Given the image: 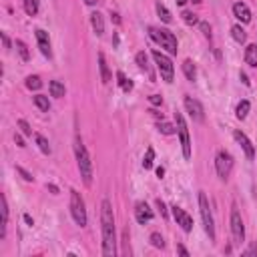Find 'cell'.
<instances>
[{"instance_id": "f907efd6", "label": "cell", "mask_w": 257, "mask_h": 257, "mask_svg": "<svg viewBox=\"0 0 257 257\" xmlns=\"http://www.w3.org/2000/svg\"><path fill=\"white\" fill-rule=\"evenodd\" d=\"M163 175H165V169H163V167H157V177L163 179Z\"/></svg>"}, {"instance_id": "681fc988", "label": "cell", "mask_w": 257, "mask_h": 257, "mask_svg": "<svg viewBox=\"0 0 257 257\" xmlns=\"http://www.w3.org/2000/svg\"><path fill=\"white\" fill-rule=\"evenodd\" d=\"M110 18H112L116 24H120V18H118V14H116V12H110Z\"/></svg>"}, {"instance_id": "7c38bea8", "label": "cell", "mask_w": 257, "mask_h": 257, "mask_svg": "<svg viewBox=\"0 0 257 257\" xmlns=\"http://www.w3.org/2000/svg\"><path fill=\"white\" fill-rule=\"evenodd\" d=\"M233 139L241 145V149H243V153L247 155V159H253V157H255V147H253V143L249 141V137H247L243 131L235 128V131H233Z\"/></svg>"}, {"instance_id": "d590c367", "label": "cell", "mask_w": 257, "mask_h": 257, "mask_svg": "<svg viewBox=\"0 0 257 257\" xmlns=\"http://www.w3.org/2000/svg\"><path fill=\"white\" fill-rule=\"evenodd\" d=\"M18 128H20V133H22V135H26V137H30V135H32V128H30V124H28L24 118H20V120H18Z\"/></svg>"}, {"instance_id": "52a82bcc", "label": "cell", "mask_w": 257, "mask_h": 257, "mask_svg": "<svg viewBox=\"0 0 257 257\" xmlns=\"http://www.w3.org/2000/svg\"><path fill=\"white\" fill-rule=\"evenodd\" d=\"M151 56H153V60H155L159 72H161V78H163L165 82H173V78H175V68H173L171 58H169L167 54H163L161 50H157V48L151 52Z\"/></svg>"}, {"instance_id": "e575fe53", "label": "cell", "mask_w": 257, "mask_h": 257, "mask_svg": "<svg viewBox=\"0 0 257 257\" xmlns=\"http://www.w3.org/2000/svg\"><path fill=\"white\" fill-rule=\"evenodd\" d=\"M149 239H151V245H153V247H157V249H163V247H165V239H163L161 233L155 231V233H151Z\"/></svg>"}, {"instance_id": "4dcf8cb0", "label": "cell", "mask_w": 257, "mask_h": 257, "mask_svg": "<svg viewBox=\"0 0 257 257\" xmlns=\"http://www.w3.org/2000/svg\"><path fill=\"white\" fill-rule=\"evenodd\" d=\"M14 46H16V50H18V54H20V58L26 62V60H30V52H28V46H26V42L24 40H16L14 42Z\"/></svg>"}, {"instance_id": "f6af8a7d", "label": "cell", "mask_w": 257, "mask_h": 257, "mask_svg": "<svg viewBox=\"0 0 257 257\" xmlns=\"http://www.w3.org/2000/svg\"><path fill=\"white\" fill-rule=\"evenodd\" d=\"M46 189H48V191H50L52 195H58V187H56V185H52V183H48V185H46Z\"/></svg>"}, {"instance_id": "1f68e13d", "label": "cell", "mask_w": 257, "mask_h": 257, "mask_svg": "<svg viewBox=\"0 0 257 257\" xmlns=\"http://www.w3.org/2000/svg\"><path fill=\"white\" fill-rule=\"evenodd\" d=\"M181 18H183V22L189 24V26L199 24V16H197L195 12H191V10H183V12H181Z\"/></svg>"}, {"instance_id": "277c9868", "label": "cell", "mask_w": 257, "mask_h": 257, "mask_svg": "<svg viewBox=\"0 0 257 257\" xmlns=\"http://www.w3.org/2000/svg\"><path fill=\"white\" fill-rule=\"evenodd\" d=\"M199 213H201V221H203V227H205V233L209 235V241H215V219H213V213H211V205H209V199L203 191H199Z\"/></svg>"}, {"instance_id": "7dc6e473", "label": "cell", "mask_w": 257, "mask_h": 257, "mask_svg": "<svg viewBox=\"0 0 257 257\" xmlns=\"http://www.w3.org/2000/svg\"><path fill=\"white\" fill-rule=\"evenodd\" d=\"M24 221H26V225H30V227H32V225H34V221H32V217H30V215H28V213H26V215H24Z\"/></svg>"}, {"instance_id": "9c48e42d", "label": "cell", "mask_w": 257, "mask_h": 257, "mask_svg": "<svg viewBox=\"0 0 257 257\" xmlns=\"http://www.w3.org/2000/svg\"><path fill=\"white\" fill-rule=\"evenodd\" d=\"M231 235H233V243H237V245H241L245 241V223L235 205L231 209Z\"/></svg>"}, {"instance_id": "9a60e30c", "label": "cell", "mask_w": 257, "mask_h": 257, "mask_svg": "<svg viewBox=\"0 0 257 257\" xmlns=\"http://www.w3.org/2000/svg\"><path fill=\"white\" fill-rule=\"evenodd\" d=\"M135 60H137L139 68H141V70H143V72L149 76V80H151V82H155V72H153V68H151V64H149V56H147V52H145V50L137 52Z\"/></svg>"}, {"instance_id": "d4e9b609", "label": "cell", "mask_w": 257, "mask_h": 257, "mask_svg": "<svg viewBox=\"0 0 257 257\" xmlns=\"http://www.w3.org/2000/svg\"><path fill=\"white\" fill-rule=\"evenodd\" d=\"M155 8H157V14H159V18H161L165 24H171V22H173V16H171V12H169V8H167L165 4L157 2V4H155Z\"/></svg>"}, {"instance_id": "6da1fadb", "label": "cell", "mask_w": 257, "mask_h": 257, "mask_svg": "<svg viewBox=\"0 0 257 257\" xmlns=\"http://www.w3.org/2000/svg\"><path fill=\"white\" fill-rule=\"evenodd\" d=\"M100 231H102V255L114 257L116 255V229H114V213L108 199L100 203Z\"/></svg>"}, {"instance_id": "7a4b0ae2", "label": "cell", "mask_w": 257, "mask_h": 257, "mask_svg": "<svg viewBox=\"0 0 257 257\" xmlns=\"http://www.w3.org/2000/svg\"><path fill=\"white\" fill-rule=\"evenodd\" d=\"M74 155H76V165H78L80 177H82L84 185L90 187L92 185V161H90V155H88L86 147L82 145L80 137L74 139Z\"/></svg>"}, {"instance_id": "44dd1931", "label": "cell", "mask_w": 257, "mask_h": 257, "mask_svg": "<svg viewBox=\"0 0 257 257\" xmlns=\"http://www.w3.org/2000/svg\"><path fill=\"white\" fill-rule=\"evenodd\" d=\"M245 62L251 68H257V44H247V48H245Z\"/></svg>"}, {"instance_id": "2e32d148", "label": "cell", "mask_w": 257, "mask_h": 257, "mask_svg": "<svg viewBox=\"0 0 257 257\" xmlns=\"http://www.w3.org/2000/svg\"><path fill=\"white\" fill-rule=\"evenodd\" d=\"M233 16H235L237 20H241L243 24L251 22V10H249V6H247L245 2H235V4H233Z\"/></svg>"}, {"instance_id": "f35d334b", "label": "cell", "mask_w": 257, "mask_h": 257, "mask_svg": "<svg viewBox=\"0 0 257 257\" xmlns=\"http://www.w3.org/2000/svg\"><path fill=\"white\" fill-rule=\"evenodd\" d=\"M155 205H157V209H159V213H161V215H163V217L167 219V215H169V213H167V205H165V203H163L161 199H157V201H155Z\"/></svg>"}, {"instance_id": "74e56055", "label": "cell", "mask_w": 257, "mask_h": 257, "mask_svg": "<svg viewBox=\"0 0 257 257\" xmlns=\"http://www.w3.org/2000/svg\"><path fill=\"white\" fill-rule=\"evenodd\" d=\"M199 28H201V32H203L205 38H211V26H209L207 22H201V20H199Z\"/></svg>"}, {"instance_id": "c3c4849f", "label": "cell", "mask_w": 257, "mask_h": 257, "mask_svg": "<svg viewBox=\"0 0 257 257\" xmlns=\"http://www.w3.org/2000/svg\"><path fill=\"white\" fill-rule=\"evenodd\" d=\"M177 251H179L181 255H189V251H187V249H185L183 245H177Z\"/></svg>"}, {"instance_id": "816d5d0a", "label": "cell", "mask_w": 257, "mask_h": 257, "mask_svg": "<svg viewBox=\"0 0 257 257\" xmlns=\"http://www.w3.org/2000/svg\"><path fill=\"white\" fill-rule=\"evenodd\" d=\"M84 4H88V6H94V4H96V0H84Z\"/></svg>"}, {"instance_id": "bcb514c9", "label": "cell", "mask_w": 257, "mask_h": 257, "mask_svg": "<svg viewBox=\"0 0 257 257\" xmlns=\"http://www.w3.org/2000/svg\"><path fill=\"white\" fill-rule=\"evenodd\" d=\"M239 78H241V80H243V84H245V86H249V84H251V82H249V78H247V74H245V72H241V74H239Z\"/></svg>"}, {"instance_id": "b9f144b4", "label": "cell", "mask_w": 257, "mask_h": 257, "mask_svg": "<svg viewBox=\"0 0 257 257\" xmlns=\"http://www.w3.org/2000/svg\"><path fill=\"white\" fill-rule=\"evenodd\" d=\"M122 243H124V253H131V247H128V231L126 229L122 233Z\"/></svg>"}, {"instance_id": "e0dca14e", "label": "cell", "mask_w": 257, "mask_h": 257, "mask_svg": "<svg viewBox=\"0 0 257 257\" xmlns=\"http://www.w3.org/2000/svg\"><path fill=\"white\" fill-rule=\"evenodd\" d=\"M0 211H2V225H0V239L6 237V227H8V201L6 195H0Z\"/></svg>"}, {"instance_id": "ee69618b", "label": "cell", "mask_w": 257, "mask_h": 257, "mask_svg": "<svg viewBox=\"0 0 257 257\" xmlns=\"http://www.w3.org/2000/svg\"><path fill=\"white\" fill-rule=\"evenodd\" d=\"M14 143H16L18 147H26V145H24V139H22V135H20V133H16V135H14Z\"/></svg>"}, {"instance_id": "7402d4cb", "label": "cell", "mask_w": 257, "mask_h": 257, "mask_svg": "<svg viewBox=\"0 0 257 257\" xmlns=\"http://www.w3.org/2000/svg\"><path fill=\"white\" fill-rule=\"evenodd\" d=\"M183 72H185L187 80H191V82L197 80V66H195V62H193L191 58H187V60L183 62Z\"/></svg>"}, {"instance_id": "836d02e7", "label": "cell", "mask_w": 257, "mask_h": 257, "mask_svg": "<svg viewBox=\"0 0 257 257\" xmlns=\"http://www.w3.org/2000/svg\"><path fill=\"white\" fill-rule=\"evenodd\" d=\"M157 131L163 133V135H175V126L171 122H157Z\"/></svg>"}, {"instance_id": "30bf717a", "label": "cell", "mask_w": 257, "mask_h": 257, "mask_svg": "<svg viewBox=\"0 0 257 257\" xmlns=\"http://www.w3.org/2000/svg\"><path fill=\"white\" fill-rule=\"evenodd\" d=\"M183 102H185V108H187V112H189V116H191L193 120H197V122H203V120H205V108H203V104H201L197 98L185 94Z\"/></svg>"}, {"instance_id": "ba28073f", "label": "cell", "mask_w": 257, "mask_h": 257, "mask_svg": "<svg viewBox=\"0 0 257 257\" xmlns=\"http://www.w3.org/2000/svg\"><path fill=\"white\" fill-rule=\"evenodd\" d=\"M233 165H235V161H233V155L229 151H225V149L217 151V155H215V171H217L219 179L227 181L231 171H233Z\"/></svg>"}, {"instance_id": "60d3db41", "label": "cell", "mask_w": 257, "mask_h": 257, "mask_svg": "<svg viewBox=\"0 0 257 257\" xmlns=\"http://www.w3.org/2000/svg\"><path fill=\"white\" fill-rule=\"evenodd\" d=\"M149 100H151V104H155V106H161V104H163V98H161L159 94H151Z\"/></svg>"}, {"instance_id": "db71d44e", "label": "cell", "mask_w": 257, "mask_h": 257, "mask_svg": "<svg viewBox=\"0 0 257 257\" xmlns=\"http://www.w3.org/2000/svg\"><path fill=\"white\" fill-rule=\"evenodd\" d=\"M193 2H195V4H199V2H201V0H193Z\"/></svg>"}, {"instance_id": "4fadbf2b", "label": "cell", "mask_w": 257, "mask_h": 257, "mask_svg": "<svg viewBox=\"0 0 257 257\" xmlns=\"http://www.w3.org/2000/svg\"><path fill=\"white\" fill-rule=\"evenodd\" d=\"M34 34H36V42H38V48H40L42 56L52 58V48H50V38H48V32H44L42 28H36V30H34Z\"/></svg>"}, {"instance_id": "4316f807", "label": "cell", "mask_w": 257, "mask_h": 257, "mask_svg": "<svg viewBox=\"0 0 257 257\" xmlns=\"http://www.w3.org/2000/svg\"><path fill=\"white\" fill-rule=\"evenodd\" d=\"M34 141H36L38 149H40L44 155H50V153H52V149H50V143L46 141V137H42L40 133H36V135H34Z\"/></svg>"}, {"instance_id": "603a6c76", "label": "cell", "mask_w": 257, "mask_h": 257, "mask_svg": "<svg viewBox=\"0 0 257 257\" xmlns=\"http://www.w3.org/2000/svg\"><path fill=\"white\" fill-rule=\"evenodd\" d=\"M231 36H233V40H235L237 44H243V42L247 40V32H245V28H243L241 24L231 26Z\"/></svg>"}, {"instance_id": "3957f363", "label": "cell", "mask_w": 257, "mask_h": 257, "mask_svg": "<svg viewBox=\"0 0 257 257\" xmlns=\"http://www.w3.org/2000/svg\"><path fill=\"white\" fill-rule=\"evenodd\" d=\"M149 36L161 46V48H165L169 54H177L179 52V42H177V36L171 32V30H167V28H157V26H149Z\"/></svg>"}, {"instance_id": "8d00e7d4", "label": "cell", "mask_w": 257, "mask_h": 257, "mask_svg": "<svg viewBox=\"0 0 257 257\" xmlns=\"http://www.w3.org/2000/svg\"><path fill=\"white\" fill-rule=\"evenodd\" d=\"M16 173H18V175H20L24 181H28V183H32V181H34L32 173H28V171H26V169H22V167H16Z\"/></svg>"}, {"instance_id": "8992f818", "label": "cell", "mask_w": 257, "mask_h": 257, "mask_svg": "<svg viewBox=\"0 0 257 257\" xmlns=\"http://www.w3.org/2000/svg\"><path fill=\"white\" fill-rule=\"evenodd\" d=\"M175 122H177V133H179V141H181V151H183V157L189 161L191 155H193V149H191V137H189V128H187V122L183 118L181 112H175Z\"/></svg>"}, {"instance_id": "ab89813d", "label": "cell", "mask_w": 257, "mask_h": 257, "mask_svg": "<svg viewBox=\"0 0 257 257\" xmlns=\"http://www.w3.org/2000/svg\"><path fill=\"white\" fill-rule=\"evenodd\" d=\"M243 255H245V257H247V255H257V243H251V245L243 251Z\"/></svg>"}, {"instance_id": "7bdbcfd3", "label": "cell", "mask_w": 257, "mask_h": 257, "mask_svg": "<svg viewBox=\"0 0 257 257\" xmlns=\"http://www.w3.org/2000/svg\"><path fill=\"white\" fill-rule=\"evenodd\" d=\"M0 36H2V44H4V50L8 52V50H10V38L6 36V32H2V34H0Z\"/></svg>"}, {"instance_id": "ac0fdd59", "label": "cell", "mask_w": 257, "mask_h": 257, "mask_svg": "<svg viewBox=\"0 0 257 257\" xmlns=\"http://www.w3.org/2000/svg\"><path fill=\"white\" fill-rule=\"evenodd\" d=\"M90 26H92V30H94L96 36H102L104 34V18H102L100 12H92L90 14Z\"/></svg>"}, {"instance_id": "484cf974", "label": "cell", "mask_w": 257, "mask_h": 257, "mask_svg": "<svg viewBox=\"0 0 257 257\" xmlns=\"http://www.w3.org/2000/svg\"><path fill=\"white\" fill-rule=\"evenodd\" d=\"M249 108H251V102H249V100H241V102L237 104V108H235V116H237L239 120L247 118V114H249Z\"/></svg>"}, {"instance_id": "8fae6325", "label": "cell", "mask_w": 257, "mask_h": 257, "mask_svg": "<svg viewBox=\"0 0 257 257\" xmlns=\"http://www.w3.org/2000/svg\"><path fill=\"white\" fill-rule=\"evenodd\" d=\"M171 209H173V217H175L177 225H181V229H183L185 233H191V231H193V217H191L185 209H181V207H177V205H173Z\"/></svg>"}, {"instance_id": "5b68a950", "label": "cell", "mask_w": 257, "mask_h": 257, "mask_svg": "<svg viewBox=\"0 0 257 257\" xmlns=\"http://www.w3.org/2000/svg\"><path fill=\"white\" fill-rule=\"evenodd\" d=\"M70 215L78 227H86V207L84 199L76 189H70Z\"/></svg>"}, {"instance_id": "d6a6232c", "label": "cell", "mask_w": 257, "mask_h": 257, "mask_svg": "<svg viewBox=\"0 0 257 257\" xmlns=\"http://www.w3.org/2000/svg\"><path fill=\"white\" fill-rule=\"evenodd\" d=\"M153 163H155V149L149 147L147 153H145V157H143V167H145V169H151Z\"/></svg>"}, {"instance_id": "ffe728a7", "label": "cell", "mask_w": 257, "mask_h": 257, "mask_svg": "<svg viewBox=\"0 0 257 257\" xmlns=\"http://www.w3.org/2000/svg\"><path fill=\"white\" fill-rule=\"evenodd\" d=\"M48 90H50V96H54V98H62L66 94V88H64V84L60 80H50L48 82Z\"/></svg>"}, {"instance_id": "5bb4252c", "label": "cell", "mask_w": 257, "mask_h": 257, "mask_svg": "<svg viewBox=\"0 0 257 257\" xmlns=\"http://www.w3.org/2000/svg\"><path fill=\"white\" fill-rule=\"evenodd\" d=\"M135 219H137V223H141V225L149 223V221L153 219V209H151L145 201H139V203L135 205Z\"/></svg>"}, {"instance_id": "f546056e", "label": "cell", "mask_w": 257, "mask_h": 257, "mask_svg": "<svg viewBox=\"0 0 257 257\" xmlns=\"http://www.w3.org/2000/svg\"><path fill=\"white\" fill-rule=\"evenodd\" d=\"M24 10L28 16H36L38 14V0H22Z\"/></svg>"}, {"instance_id": "83f0119b", "label": "cell", "mask_w": 257, "mask_h": 257, "mask_svg": "<svg viewBox=\"0 0 257 257\" xmlns=\"http://www.w3.org/2000/svg\"><path fill=\"white\" fill-rule=\"evenodd\" d=\"M24 84H26V88H28V90H38V88L42 86V80H40V76H38V74H28Z\"/></svg>"}, {"instance_id": "f5cc1de1", "label": "cell", "mask_w": 257, "mask_h": 257, "mask_svg": "<svg viewBox=\"0 0 257 257\" xmlns=\"http://www.w3.org/2000/svg\"><path fill=\"white\" fill-rule=\"evenodd\" d=\"M175 2H177V4H179V6H183V4H185V2H187V0H175Z\"/></svg>"}, {"instance_id": "f1b7e54d", "label": "cell", "mask_w": 257, "mask_h": 257, "mask_svg": "<svg viewBox=\"0 0 257 257\" xmlns=\"http://www.w3.org/2000/svg\"><path fill=\"white\" fill-rule=\"evenodd\" d=\"M32 100H34V104H36L42 112H48V110H50V100H48V96H44V94H36Z\"/></svg>"}, {"instance_id": "cb8c5ba5", "label": "cell", "mask_w": 257, "mask_h": 257, "mask_svg": "<svg viewBox=\"0 0 257 257\" xmlns=\"http://www.w3.org/2000/svg\"><path fill=\"white\" fill-rule=\"evenodd\" d=\"M116 82H118V86L122 88V92H131V90H133V80H128L122 70L116 72Z\"/></svg>"}, {"instance_id": "d6986e66", "label": "cell", "mask_w": 257, "mask_h": 257, "mask_svg": "<svg viewBox=\"0 0 257 257\" xmlns=\"http://www.w3.org/2000/svg\"><path fill=\"white\" fill-rule=\"evenodd\" d=\"M98 70H100V80H102V84H108L110 78H112V74H110V70H108L106 58H104L102 52H98Z\"/></svg>"}]
</instances>
